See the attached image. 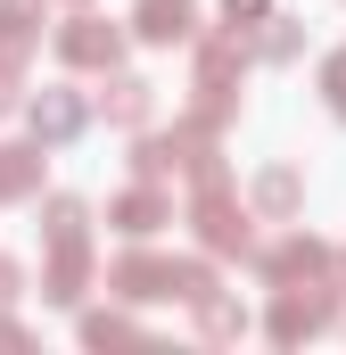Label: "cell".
<instances>
[{"mask_svg":"<svg viewBox=\"0 0 346 355\" xmlns=\"http://www.w3.org/2000/svg\"><path fill=\"white\" fill-rule=\"evenodd\" d=\"M0 297H17V265L8 257H0Z\"/></svg>","mask_w":346,"mask_h":355,"instance_id":"44dd1931","label":"cell"},{"mask_svg":"<svg viewBox=\"0 0 346 355\" xmlns=\"http://www.w3.org/2000/svg\"><path fill=\"white\" fill-rule=\"evenodd\" d=\"M83 339H91V347H107V339H132V322H124V314H91V322H83Z\"/></svg>","mask_w":346,"mask_h":355,"instance_id":"e0dca14e","label":"cell"},{"mask_svg":"<svg viewBox=\"0 0 346 355\" xmlns=\"http://www.w3.org/2000/svg\"><path fill=\"white\" fill-rule=\"evenodd\" d=\"M256 265H264V281H272V289H289V281H322V272L338 265V257H330L322 240H305V232H289V240H272V248H264Z\"/></svg>","mask_w":346,"mask_h":355,"instance_id":"7a4b0ae2","label":"cell"},{"mask_svg":"<svg viewBox=\"0 0 346 355\" xmlns=\"http://www.w3.org/2000/svg\"><path fill=\"white\" fill-rule=\"evenodd\" d=\"M8 107H17V67L0 58V116H8Z\"/></svg>","mask_w":346,"mask_h":355,"instance_id":"d6986e66","label":"cell"},{"mask_svg":"<svg viewBox=\"0 0 346 355\" xmlns=\"http://www.w3.org/2000/svg\"><path fill=\"white\" fill-rule=\"evenodd\" d=\"M99 116L107 124H149V83L140 75H116V83L99 91Z\"/></svg>","mask_w":346,"mask_h":355,"instance_id":"8fae6325","label":"cell"},{"mask_svg":"<svg viewBox=\"0 0 346 355\" xmlns=\"http://www.w3.org/2000/svg\"><path fill=\"white\" fill-rule=\"evenodd\" d=\"M140 33L149 42H190L198 33V0H140Z\"/></svg>","mask_w":346,"mask_h":355,"instance_id":"9c48e42d","label":"cell"},{"mask_svg":"<svg viewBox=\"0 0 346 355\" xmlns=\"http://www.w3.org/2000/svg\"><path fill=\"white\" fill-rule=\"evenodd\" d=\"M83 272H91V248H83V232L50 240V281H42V297H50V306H75V297H83Z\"/></svg>","mask_w":346,"mask_h":355,"instance_id":"5b68a950","label":"cell"},{"mask_svg":"<svg viewBox=\"0 0 346 355\" xmlns=\"http://www.w3.org/2000/svg\"><path fill=\"white\" fill-rule=\"evenodd\" d=\"M58 58H66V67H116V58H124V33L99 25V17H75V25L58 33Z\"/></svg>","mask_w":346,"mask_h":355,"instance_id":"3957f363","label":"cell"},{"mask_svg":"<svg viewBox=\"0 0 346 355\" xmlns=\"http://www.w3.org/2000/svg\"><path fill=\"white\" fill-rule=\"evenodd\" d=\"M157 223H173V198L157 190V182H140V190L116 198V232H124V240H149Z\"/></svg>","mask_w":346,"mask_h":355,"instance_id":"52a82bcc","label":"cell"},{"mask_svg":"<svg viewBox=\"0 0 346 355\" xmlns=\"http://www.w3.org/2000/svg\"><path fill=\"white\" fill-rule=\"evenodd\" d=\"M322 91H330V107H338V116H346V50H338V58H330V67H322Z\"/></svg>","mask_w":346,"mask_h":355,"instance_id":"ac0fdd59","label":"cell"},{"mask_svg":"<svg viewBox=\"0 0 346 355\" xmlns=\"http://www.w3.org/2000/svg\"><path fill=\"white\" fill-rule=\"evenodd\" d=\"M322 314H330V306L313 297V281H289V289H280V306H272V339H280V347H297V339H313V331H322Z\"/></svg>","mask_w":346,"mask_h":355,"instance_id":"277c9868","label":"cell"},{"mask_svg":"<svg viewBox=\"0 0 346 355\" xmlns=\"http://www.w3.org/2000/svg\"><path fill=\"white\" fill-rule=\"evenodd\" d=\"M190 223H198V240H206L215 257H248V248H256L248 215L231 207V182H198V215H190Z\"/></svg>","mask_w":346,"mask_h":355,"instance_id":"6da1fadb","label":"cell"},{"mask_svg":"<svg viewBox=\"0 0 346 355\" xmlns=\"http://www.w3.org/2000/svg\"><path fill=\"white\" fill-rule=\"evenodd\" d=\"M107 281H116L124 297H181V265H165V257H124Z\"/></svg>","mask_w":346,"mask_h":355,"instance_id":"8992f818","label":"cell"},{"mask_svg":"<svg viewBox=\"0 0 346 355\" xmlns=\"http://www.w3.org/2000/svg\"><path fill=\"white\" fill-rule=\"evenodd\" d=\"M264 25H272V33H264V42H256L264 58H297V42H305V33H297L289 17H264Z\"/></svg>","mask_w":346,"mask_h":355,"instance_id":"9a60e30c","label":"cell"},{"mask_svg":"<svg viewBox=\"0 0 346 355\" xmlns=\"http://www.w3.org/2000/svg\"><path fill=\"white\" fill-rule=\"evenodd\" d=\"M42 190V149H0V198H33Z\"/></svg>","mask_w":346,"mask_h":355,"instance_id":"7c38bea8","label":"cell"},{"mask_svg":"<svg viewBox=\"0 0 346 355\" xmlns=\"http://www.w3.org/2000/svg\"><path fill=\"white\" fill-rule=\"evenodd\" d=\"M66 232H83V198H50V240H66Z\"/></svg>","mask_w":346,"mask_h":355,"instance_id":"2e32d148","label":"cell"},{"mask_svg":"<svg viewBox=\"0 0 346 355\" xmlns=\"http://www.w3.org/2000/svg\"><path fill=\"white\" fill-rule=\"evenodd\" d=\"M33 33H42V0H0V58L8 67L33 50Z\"/></svg>","mask_w":346,"mask_h":355,"instance_id":"30bf717a","label":"cell"},{"mask_svg":"<svg viewBox=\"0 0 346 355\" xmlns=\"http://www.w3.org/2000/svg\"><path fill=\"white\" fill-rule=\"evenodd\" d=\"M198 331H206V339H239V331H248V314L215 289V297H198Z\"/></svg>","mask_w":346,"mask_h":355,"instance_id":"4fadbf2b","label":"cell"},{"mask_svg":"<svg viewBox=\"0 0 346 355\" xmlns=\"http://www.w3.org/2000/svg\"><path fill=\"white\" fill-rule=\"evenodd\" d=\"M83 99H75V91H42V99H33V132H42V141H75V132H83Z\"/></svg>","mask_w":346,"mask_h":355,"instance_id":"ba28073f","label":"cell"},{"mask_svg":"<svg viewBox=\"0 0 346 355\" xmlns=\"http://www.w3.org/2000/svg\"><path fill=\"white\" fill-rule=\"evenodd\" d=\"M223 8H231V25H248V17H264V8H272V0H223Z\"/></svg>","mask_w":346,"mask_h":355,"instance_id":"ffe728a7","label":"cell"},{"mask_svg":"<svg viewBox=\"0 0 346 355\" xmlns=\"http://www.w3.org/2000/svg\"><path fill=\"white\" fill-rule=\"evenodd\" d=\"M256 207H264V215H289V207H297V174H289V166H272V174L256 182Z\"/></svg>","mask_w":346,"mask_h":355,"instance_id":"5bb4252c","label":"cell"}]
</instances>
